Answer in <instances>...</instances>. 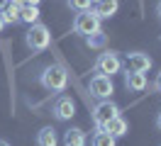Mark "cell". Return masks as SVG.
I'll return each mask as SVG.
<instances>
[{"mask_svg":"<svg viewBox=\"0 0 161 146\" xmlns=\"http://www.w3.org/2000/svg\"><path fill=\"white\" fill-rule=\"evenodd\" d=\"M117 10H120V0H100V3H95V5H93V12H95L100 19L115 17V15H117Z\"/></svg>","mask_w":161,"mask_h":146,"instance_id":"obj_11","label":"cell"},{"mask_svg":"<svg viewBox=\"0 0 161 146\" xmlns=\"http://www.w3.org/2000/svg\"><path fill=\"white\" fill-rule=\"evenodd\" d=\"M156 17L161 19V0H159V3H156Z\"/></svg>","mask_w":161,"mask_h":146,"instance_id":"obj_21","label":"cell"},{"mask_svg":"<svg viewBox=\"0 0 161 146\" xmlns=\"http://www.w3.org/2000/svg\"><path fill=\"white\" fill-rule=\"evenodd\" d=\"M3 27H5V22H3V12H0V32H3Z\"/></svg>","mask_w":161,"mask_h":146,"instance_id":"obj_24","label":"cell"},{"mask_svg":"<svg viewBox=\"0 0 161 146\" xmlns=\"http://www.w3.org/2000/svg\"><path fill=\"white\" fill-rule=\"evenodd\" d=\"M8 3H10V0H0V12L5 10V5H8Z\"/></svg>","mask_w":161,"mask_h":146,"instance_id":"obj_23","label":"cell"},{"mask_svg":"<svg viewBox=\"0 0 161 146\" xmlns=\"http://www.w3.org/2000/svg\"><path fill=\"white\" fill-rule=\"evenodd\" d=\"M42 0H22V5H32V8H39Z\"/></svg>","mask_w":161,"mask_h":146,"instance_id":"obj_20","label":"cell"},{"mask_svg":"<svg viewBox=\"0 0 161 146\" xmlns=\"http://www.w3.org/2000/svg\"><path fill=\"white\" fill-rule=\"evenodd\" d=\"M20 10H22V0H10L3 10V22L5 24H20Z\"/></svg>","mask_w":161,"mask_h":146,"instance_id":"obj_13","label":"cell"},{"mask_svg":"<svg viewBox=\"0 0 161 146\" xmlns=\"http://www.w3.org/2000/svg\"><path fill=\"white\" fill-rule=\"evenodd\" d=\"M120 115V105L112 102V100H98V105L93 107V124L95 129H105L110 119Z\"/></svg>","mask_w":161,"mask_h":146,"instance_id":"obj_5","label":"cell"},{"mask_svg":"<svg viewBox=\"0 0 161 146\" xmlns=\"http://www.w3.org/2000/svg\"><path fill=\"white\" fill-rule=\"evenodd\" d=\"M105 41H108V37H105V32H95V34H88V37H86V44H88V46L91 49H103L105 46Z\"/></svg>","mask_w":161,"mask_h":146,"instance_id":"obj_17","label":"cell"},{"mask_svg":"<svg viewBox=\"0 0 161 146\" xmlns=\"http://www.w3.org/2000/svg\"><path fill=\"white\" fill-rule=\"evenodd\" d=\"M93 71L95 73H100V76H115V73H120L122 71V58L117 51H103L98 54L95 58V63H93Z\"/></svg>","mask_w":161,"mask_h":146,"instance_id":"obj_4","label":"cell"},{"mask_svg":"<svg viewBox=\"0 0 161 146\" xmlns=\"http://www.w3.org/2000/svg\"><path fill=\"white\" fill-rule=\"evenodd\" d=\"M95 3H100V0H93V5H95Z\"/></svg>","mask_w":161,"mask_h":146,"instance_id":"obj_26","label":"cell"},{"mask_svg":"<svg viewBox=\"0 0 161 146\" xmlns=\"http://www.w3.org/2000/svg\"><path fill=\"white\" fill-rule=\"evenodd\" d=\"M105 129H108L115 139H122V136L130 134V122H127L122 115H117L115 119H110V122H108V127H105Z\"/></svg>","mask_w":161,"mask_h":146,"instance_id":"obj_12","label":"cell"},{"mask_svg":"<svg viewBox=\"0 0 161 146\" xmlns=\"http://www.w3.org/2000/svg\"><path fill=\"white\" fill-rule=\"evenodd\" d=\"M151 88H154L156 93H161V71L156 73V78H154V83H151Z\"/></svg>","mask_w":161,"mask_h":146,"instance_id":"obj_19","label":"cell"},{"mask_svg":"<svg viewBox=\"0 0 161 146\" xmlns=\"http://www.w3.org/2000/svg\"><path fill=\"white\" fill-rule=\"evenodd\" d=\"M37 146H59V134L54 127H42L37 132Z\"/></svg>","mask_w":161,"mask_h":146,"instance_id":"obj_14","label":"cell"},{"mask_svg":"<svg viewBox=\"0 0 161 146\" xmlns=\"http://www.w3.org/2000/svg\"><path fill=\"white\" fill-rule=\"evenodd\" d=\"M39 85L47 93H64L69 88V71L61 63H49L42 68L39 73Z\"/></svg>","mask_w":161,"mask_h":146,"instance_id":"obj_1","label":"cell"},{"mask_svg":"<svg viewBox=\"0 0 161 146\" xmlns=\"http://www.w3.org/2000/svg\"><path fill=\"white\" fill-rule=\"evenodd\" d=\"M51 115H54V119H59V122H69L71 117L76 115V102H73V97L59 95L54 100V105H51Z\"/></svg>","mask_w":161,"mask_h":146,"instance_id":"obj_7","label":"cell"},{"mask_svg":"<svg viewBox=\"0 0 161 146\" xmlns=\"http://www.w3.org/2000/svg\"><path fill=\"white\" fill-rule=\"evenodd\" d=\"M88 90H91V95L95 100H110L112 93H115V83H112L110 76H100V73H95L91 78V83H88Z\"/></svg>","mask_w":161,"mask_h":146,"instance_id":"obj_6","label":"cell"},{"mask_svg":"<svg viewBox=\"0 0 161 146\" xmlns=\"http://www.w3.org/2000/svg\"><path fill=\"white\" fill-rule=\"evenodd\" d=\"M100 22L103 19L93 12V10H86V12H76L73 17V34H80V37H88V34H95L100 32Z\"/></svg>","mask_w":161,"mask_h":146,"instance_id":"obj_3","label":"cell"},{"mask_svg":"<svg viewBox=\"0 0 161 146\" xmlns=\"http://www.w3.org/2000/svg\"><path fill=\"white\" fill-rule=\"evenodd\" d=\"M0 146H10V144H8V141H3V139H0Z\"/></svg>","mask_w":161,"mask_h":146,"instance_id":"obj_25","label":"cell"},{"mask_svg":"<svg viewBox=\"0 0 161 146\" xmlns=\"http://www.w3.org/2000/svg\"><path fill=\"white\" fill-rule=\"evenodd\" d=\"M25 44H27V49H30L32 54H42V51H47L51 44V32L47 24H42V22H37V24H32L30 29H27V34H25Z\"/></svg>","mask_w":161,"mask_h":146,"instance_id":"obj_2","label":"cell"},{"mask_svg":"<svg viewBox=\"0 0 161 146\" xmlns=\"http://www.w3.org/2000/svg\"><path fill=\"white\" fill-rule=\"evenodd\" d=\"M91 146H117V139L108 129H95V134L91 139Z\"/></svg>","mask_w":161,"mask_h":146,"instance_id":"obj_16","label":"cell"},{"mask_svg":"<svg viewBox=\"0 0 161 146\" xmlns=\"http://www.w3.org/2000/svg\"><path fill=\"white\" fill-rule=\"evenodd\" d=\"M64 146H88V136L80 127H69L64 132V139H61Z\"/></svg>","mask_w":161,"mask_h":146,"instance_id":"obj_10","label":"cell"},{"mask_svg":"<svg viewBox=\"0 0 161 146\" xmlns=\"http://www.w3.org/2000/svg\"><path fill=\"white\" fill-rule=\"evenodd\" d=\"M156 129H159V132H161V112H159V115H156Z\"/></svg>","mask_w":161,"mask_h":146,"instance_id":"obj_22","label":"cell"},{"mask_svg":"<svg viewBox=\"0 0 161 146\" xmlns=\"http://www.w3.org/2000/svg\"><path fill=\"white\" fill-rule=\"evenodd\" d=\"M39 8H32V5H22L20 10V24H27V27H32V24H37L39 22Z\"/></svg>","mask_w":161,"mask_h":146,"instance_id":"obj_15","label":"cell"},{"mask_svg":"<svg viewBox=\"0 0 161 146\" xmlns=\"http://www.w3.org/2000/svg\"><path fill=\"white\" fill-rule=\"evenodd\" d=\"M149 80H147V73H137V71H125V88L130 93H142L147 90Z\"/></svg>","mask_w":161,"mask_h":146,"instance_id":"obj_9","label":"cell"},{"mask_svg":"<svg viewBox=\"0 0 161 146\" xmlns=\"http://www.w3.org/2000/svg\"><path fill=\"white\" fill-rule=\"evenodd\" d=\"M151 56L149 54H144V51H130L127 54V58H125V66H127V71H137V73H147L151 68Z\"/></svg>","mask_w":161,"mask_h":146,"instance_id":"obj_8","label":"cell"},{"mask_svg":"<svg viewBox=\"0 0 161 146\" xmlns=\"http://www.w3.org/2000/svg\"><path fill=\"white\" fill-rule=\"evenodd\" d=\"M69 8L73 12H86V10H93V0H66Z\"/></svg>","mask_w":161,"mask_h":146,"instance_id":"obj_18","label":"cell"}]
</instances>
